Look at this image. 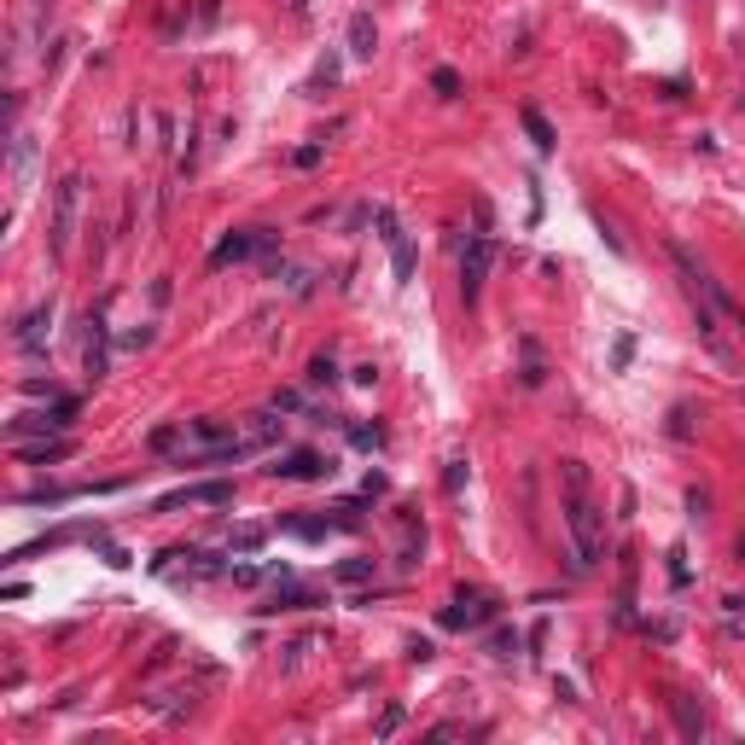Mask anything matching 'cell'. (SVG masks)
<instances>
[{"label": "cell", "mask_w": 745, "mask_h": 745, "mask_svg": "<svg viewBox=\"0 0 745 745\" xmlns=\"http://www.w3.org/2000/svg\"><path fill=\"white\" fill-rule=\"evenodd\" d=\"M565 530H571V542H576V553H583V565L594 571V565L606 559V513L588 501V489H583V495H565Z\"/></svg>", "instance_id": "1"}, {"label": "cell", "mask_w": 745, "mask_h": 745, "mask_svg": "<svg viewBox=\"0 0 745 745\" xmlns=\"http://www.w3.org/2000/svg\"><path fill=\"white\" fill-rule=\"evenodd\" d=\"M76 414H82V396H59V402H47L41 414H18L12 426H6V437H12V443H29V437H64V431L76 426Z\"/></svg>", "instance_id": "2"}, {"label": "cell", "mask_w": 745, "mask_h": 745, "mask_svg": "<svg viewBox=\"0 0 745 745\" xmlns=\"http://www.w3.org/2000/svg\"><path fill=\"white\" fill-rule=\"evenodd\" d=\"M495 617H501V600L484 594V588H454V600L437 611V624H443V629H460V635H466V629L495 624Z\"/></svg>", "instance_id": "3"}, {"label": "cell", "mask_w": 745, "mask_h": 745, "mask_svg": "<svg viewBox=\"0 0 745 745\" xmlns=\"http://www.w3.org/2000/svg\"><path fill=\"white\" fill-rule=\"evenodd\" d=\"M489 262H495V233H472V239L460 244V303H466V309L484 297Z\"/></svg>", "instance_id": "4"}, {"label": "cell", "mask_w": 745, "mask_h": 745, "mask_svg": "<svg viewBox=\"0 0 745 745\" xmlns=\"http://www.w3.org/2000/svg\"><path fill=\"white\" fill-rule=\"evenodd\" d=\"M274 244H280V233H274V228H239V233H228V239L210 251V269L251 262V257H274Z\"/></svg>", "instance_id": "5"}, {"label": "cell", "mask_w": 745, "mask_h": 745, "mask_svg": "<svg viewBox=\"0 0 745 745\" xmlns=\"http://www.w3.org/2000/svg\"><path fill=\"white\" fill-rule=\"evenodd\" d=\"M76 204H82V175L70 170L59 186H53V233H47L53 257H64V251H70V233H76Z\"/></svg>", "instance_id": "6"}, {"label": "cell", "mask_w": 745, "mask_h": 745, "mask_svg": "<svg viewBox=\"0 0 745 745\" xmlns=\"http://www.w3.org/2000/svg\"><path fill=\"white\" fill-rule=\"evenodd\" d=\"M332 472H338V466L315 449H286V454H274V466H269V477H286V484H320V477H332Z\"/></svg>", "instance_id": "7"}, {"label": "cell", "mask_w": 745, "mask_h": 745, "mask_svg": "<svg viewBox=\"0 0 745 745\" xmlns=\"http://www.w3.org/2000/svg\"><path fill=\"white\" fill-rule=\"evenodd\" d=\"M233 501V484L228 477H210V484H186L175 495H158V513H181V507H228Z\"/></svg>", "instance_id": "8"}, {"label": "cell", "mask_w": 745, "mask_h": 745, "mask_svg": "<svg viewBox=\"0 0 745 745\" xmlns=\"http://www.w3.org/2000/svg\"><path fill=\"white\" fill-rule=\"evenodd\" d=\"M315 606H327V594H320V588H309V583H292V576H286V583H274V594L257 606V617H280V611H315Z\"/></svg>", "instance_id": "9"}, {"label": "cell", "mask_w": 745, "mask_h": 745, "mask_svg": "<svg viewBox=\"0 0 745 745\" xmlns=\"http://www.w3.org/2000/svg\"><path fill=\"white\" fill-rule=\"evenodd\" d=\"M47 332H53V303H36L29 315H18L12 344H18L24 355H36V350H47Z\"/></svg>", "instance_id": "10"}, {"label": "cell", "mask_w": 745, "mask_h": 745, "mask_svg": "<svg viewBox=\"0 0 745 745\" xmlns=\"http://www.w3.org/2000/svg\"><path fill=\"white\" fill-rule=\"evenodd\" d=\"M12 454L24 466H59V460H70V454H76V443L70 437H41V443H12Z\"/></svg>", "instance_id": "11"}, {"label": "cell", "mask_w": 745, "mask_h": 745, "mask_svg": "<svg viewBox=\"0 0 745 745\" xmlns=\"http://www.w3.org/2000/svg\"><path fill=\"white\" fill-rule=\"evenodd\" d=\"M670 716H675V733H682V740H705V705H699V699H687V693H670Z\"/></svg>", "instance_id": "12"}, {"label": "cell", "mask_w": 745, "mask_h": 745, "mask_svg": "<svg viewBox=\"0 0 745 745\" xmlns=\"http://www.w3.org/2000/svg\"><path fill=\"white\" fill-rule=\"evenodd\" d=\"M670 262H675V274H682V286H687L693 297H705L710 286H716V280H710V274L693 262V251H687V244H675V239H670Z\"/></svg>", "instance_id": "13"}, {"label": "cell", "mask_w": 745, "mask_h": 745, "mask_svg": "<svg viewBox=\"0 0 745 745\" xmlns=\"http://www.w3.org/2000/svg\"><path fill=\"white\" fill-rule=\"evenodd\" d=\"M350 53H355V59H373V53H379V29H373V12H350Z\"/></svg>", "instance_id": "14"}, {"label": "cell", "mask_w": 745, "mask_h": 745, "mask_svg": "<svg viewBox=\"0 0 745 745\" xmlns=\"http://www.w3.org/2000/svg\"><path fill=\"white\" fill-rule=\"evenodd\" d=\"M274 530H286V536H297V542H327V518H303V513H280L274 518Z\"/></svg>", "instance_id": "15"}, {"label": "cell", "mask_w": 745, "mask_h": 745, "mask_svg": "<svg viewBox=\"0 0 745 745\" xmlns=\"http://www.w3.org/2000/svg\"><path fill=\"white\" fill-rule=\"evenodd\" d=\"M367 501H373V495H361V501H332L320 518H327L332 530H361L367 525Z\"/></svg>", "instance_id": "16"}, {"label": "cell", "mask_w": 745, "mask_h": 745, "mask_svg": "<svg viewBox=\"0 0 745 745\" xmlns=\"http://www.w3.org/2000/svg\"><path fill=\"white\" fill-rule=\"evenodd\" d=\"M518 355H525V367H518V385H525V391H536V385L548 379V361H542L536 338H518Z\"/></svg>", "instance_id": "17"}, {"label": "cell", "mask_w": 745, "mask_h": 745, "mask_svg": "<svg viewBox=\"0 0 745 745\" xmlns=\"http://www.w3.org/2000/svg\"><path fill=\"white\" fill-rule=\"evenodd\" d=\"M518 122H525V135L536 140V152H553V146H559V135H553V122L542 117L536 105H525V111H518Z\"/></svg>", "instance_id": "18"}, {"label": "cell", "mask_w": 745, "mask_h": 745, "mask_svg": "<svg viewBox=\"0 0 745 745\" xmlns=\"http://www.w3.org/2000/svg\"><path fill=\"white\" fill-rule=\"evenodd\" d=\"M338 76H344V59H338V53H327V59L315 64V76L303 82V94H309V99H320L327 87H338Z\"/></svg>", "instance_id": "19"}, {"label": "cell", "mask_w": 745, "mask_h": 745, "mask_svg": "<svg viewBox=\"0 0 745 745\" xmlns=\"http://www.w3.org/2000/svg\"><path fill=\"white\" fill-rule=\"evenodd\" d=\"M373 571H379V559H361V553H350V559H338V565H332V576H338V583H350V588L373 583Z\"/></svg>", "instance_id": "20"}, {"label": "cell", "mask_w": 745, "mask_h": 745, "mask_svg": "<svg viewBox=\"0 0 745 745\" xmlns=\"http://www.w3.org/2000/svg\"><path fill=\"white\" fill-rule=\"evenodd\" d=\"M269 274H274V280H286V292H292V297H309V292H315V274L297 269V262H269Z\"/></svg>", "instance_id": "21"}, {"label": "cell", "mask_w": 745, "mask_h": 745, "mask_svg": "<svg viewBox=\"0 0 745 745\" xmlns=\"http://www.w3.org/2000/svg\"><path fill=\"white\" fill-rule=\"evenodd\" d=\"M309 385H315V391H332V385L344 379L338 373V361H332V350H320V355H309V373H303Z\"/></svg>", "instance_id": "22"}, {"label": "cell", "mask_w": 745, "mask_h": 745, "mask_svg": "<svg viewBox=\"0 0 745 745\" xmlns=\"http://www.w3.org/2000/svg\"><path fill=\"white\" fill-rule=\"evenodd\" d=\"M414 239H408V233H402V239H396L391 244V274H396V286H408V280H414Z\"/></svg>", "instance_id": "23"}, {"label": "cell", "mask_w": 745, "mask_h": 745, "mask_svg": "<svg viewBox=\"0 0 745 745\" xmlns=\"http://www.w3.org/2000/svg\"><path fill=\"white\" fill-rule=\"evenodd\" d=\"M29 170H36V140L12 135V175H18V186H29Z\"/></svg>", "instance_id": "24"}, {"label": "cell", "mask_w": 745, "mask_h": 745, "mask_svg": "<svg viewBox=\"0 0 745 745\" xmlns=\"http://www.w3.org/2000/svg\"><path fill=\"white\" fill-rule=\"evenodd\" d=\"M181 443H186V419H175V426H158V431H152L146 449H152V454H170V449H181Z\"/></svg>", "instance_id": "25"}, {"label": "cell", "mask_w": 745, "mask_h": 745, "mask_svg": "<svg viewBox=\"0 0 745 745\" xmlns=\"http://www.w3.org/2000/svg\"><path fill=\"white\" fill-rule=\"evenodd\" d=\"M262 542H269V530H262V525H239V530L228 536V548H233V553H257Z\"/></svg>", "instance_id": "26"}, {"label": "cell", "mask_w": 745, "mask_h": 745, "mask_svg": "<svg viewBox=\"0 0 745 745\" xmlns=\"http://www.w3.org/2000/svg\"><path fill=\"white\" fill-rule=\"evenodd\" d=\"M484 647H489V658H513V652L525 647V635H518V629H495Z\"/></svg>", "instance_id": "27"}, {"label": "cell", "mask_w": 745, "mask_h": 745, "mask_svg": "<svg viewBox=\"0 0 745 745\" xmlns=\"http://www.w3.org/2000/svg\"><path fill=\"white\" fill-rule=\"evenodd\" d=\"M431 94H437V99H460V70L437 64V70H431Z\"/></svg>", "instance_id": "28"}, {"label": "cell", "mask_w": 745, "mask_h": 745, "mask_svg": "<svg viewBox=\"0 0 745 745\" xmlns=\"http://www.w3.org/2000/svg\"><path fill=\"white\" fill-rule=\"evenodd\" d=\"M466 477H472V466H466L460 454H454V460L443 466V495H460V489H466Z\"/></svg>", "instance_id": "29"}, {"label": "cell", "mask_w": 745, "mask_h": 745, "mask_svg": "<svg viewBox=\"0 0 745 745\" xmlns=\"http://www.w3.org/2000/svg\"><path fill=\"white\" fill-rule=\"evenodd\" d=\"M269 408H274V414H309L303 391H274V396H269Z\"/></svg>", "instance_id": "30"}, {"label": "cell", "mask_w": 745, "mask_h": 745, "mask_svg": "<svg viewBox=\"0 0 745 745\" xmlns=\"http://www.w3.org/2000/svg\"><path fill=\"white\" fill-rule=\"evenodd\" d=\"M355 449H385V426H344Z\"/></svg>", "instance_id": "31"}, {"label": "cell", "mask_w": 745, "mask_h": 745, "mask_svg": "<svg viewBox=\"0 0 745 745\" xmlns=\"http://www.w3.org/2000/svg\"><path fill=\"white\" fill-rule=\"evenodd\" d=\"M559 472H565V495H583V489H588V466L583 460H565Z\"/></svg>", "instance_id": "32"}, {"label": "cell", "mask_w": 745, "mask_h": 745, "mask_svg": "<svg viewBox=\"0 0 745 745\" xmlns=\"http://www.w3.org/2000/svg\"><path fill=\"white\" fill-rule=\"evenodd\" d=\"M18 391H24V396H47V402H59V396H64V391H59V379H36V373H29Z\"/></svg>", "instance_id": "33"}, {"label": "cell", "mask_w": 745, "mask_h": 745, "mask_svg": "<svg viewBox=\"0 0 745 745\" xmlns=\"http://www.w3.org/2000/svg\"><path fill=\"white\" fill-rule=\"evenodd\" d=\"M629 361H635V338H629V332H624V338L611 344V373H624Z\"/></svg>", "instance_id": "34"}, {"label": "cell", "mask_w": 745, "mask_h": 745, "mask_svg": "<svg viewBox=\"0 0 745 745\" xmlns=\"http://www.w3.org/2000/svg\"><path fill=\"white\" fill-rule=\"evenodd\" d=\"M670 583H675V588L693 583V571H687V553H682V548H670Z\"/></svg>", "instance_id": "35"}, {"label": "cell", "mask_w": 745, "mask_h": 745, "mask_svg": "<svg viewBox=\"0 0 745 745\" xmlns=\"http://www.w3.org/2000/svg\"><path fill=\"white\" fill-rule=\"evenodd\" d=\"M670 437H693V414H687V408H670Z\"/></svg>", "instance_id": "36"}, {"label": "cell", "mask_w": 745, "mask_h": 745, "mask_svg": "<svg viewBox=\"0 0 745 745\" xmlns=\"http://www.w3.org/2000/svg\"><path fill=\"white\" fill-rule=\"evenodd\" d=\"M396 728H402V705H385V716H379V728H373V733H379V740H391Z\"/></svg>", "instance_id": "37"}, {"label": "cell", "mask_w": 745, "mask_h": 745, "mask_svg": "<svg viewBox=\"0 0 745 745\" xmlns=\"http://www.w3.org/2000/svg\"><path fill=\"white\" fill-rule=\"evenodd\" d=\"M687 518H710V495H705V489H687Z\"/></svg>", "instance_id": "38"}, {"label": "cell", "mask_w": 745, "mask_h": 745, "mask_svg": "<svg viewBox=\"0 0 745 745\" xmlns=\"http://www.w3.org/2000/svg\"><path fill=\"white\" fill-rule=\"evenodd\" d=\"M94 548H99V559H105V565H117V571H122V565H128V553H122V548H117V542H105V536H99V542H94Z\"/></svg>", "instance_id": "39"}, {"label": "cell", "mask_w": 745, "mask_h": 745, "mask_svg": "<svg viewBox=\"0 0 745 745\" xmlns=\"http://www.w3.org/2000/svg\"><path fill=\"white\" fill-rule=\"evenodd\" d=\"M122 350H146V344H152V327H135V332H122Z\"/></svg>", "instance_id": "40"}, {"label": "cell", "mask_w": 745, "mask_h": 745, "mask_svg": "<svg viewBox=\"0 0 745 745\" xmlns=\"http://www.w3.org/2000/svg\"><path fill=\"white\" fill-rule=\"evenodd\" d=\"M472 228H477V233H489V228H495V210H489L484 198H477V204H472Z\"/></svg>", "instance_id": "41"}, {"label": "cell", "mask_w": 745, "mask_h": 745, "mask_svg": "<svg viewBox=\"0 0 745 745\" xmlns=\"http://www.w3.org/2000/svg\"><path fill=\"white\" fill-rule=\"evenodd\" d=\"M385 489H391V477H385V472H367V484H361V495H373V501H379Z\"/></svg>", "instance_id": "42"}, {"label": "cell", "mask_w": 745, "mask_h": 745, "mask_svg": "<svg viewBox=\"0 0 745 745\" xmlns=\"http://www.w3.org/2000/svg\"><path fill=\"white\" fill-rule=\"evenodd\" d=\"M437 652H431V641H408V664H431Z\"/></svg>", "instance_id": "43"}, {"label": "cell", "mask_w": 745, "mask_h": 745, "mask_svg": "<svg viewBox=\"0 0 745 745\" xmlns=\"http://www.w3.org/2000/svg\"><path fill=\"white\" fill-rule=\"evenodd\" d=\"M292 163H297V170H315V163H320V146H297Z\"/></svg>", "instance_id": "44"}, {"label": "cell", "mask_w": 745, "mask_h": 745, "mask_svg": "<svg viewBox=\"0 0 745 745\" xmlns=\"http://www.w3.org/2000/svg\"><path fill=\"white\" fill-rule=\"evenodd\" d=\"M216 18H221V0H198V24L210 29V24H216Z\"/></svg>", "instance_id": "45"}, {"label": "cell", "mask_w": 745, "mask_h": 745, "mask_svg": "<svg viewBox=\"0 0 745 745\" xmlns=\"http://www.w3.org/2000/svg\"><path fill=\"white\" fill-rule=\"evenodd\" d=\"M286 6H292V12H297V18H303V12H309V0H286Z\"/></svg>", "instance_id": "46"}, {"label": "cell", "mask_w": 745, "mask_h": 745, "mask_svg": "<svg viewBox=\"0 0 745 745\" xmlns=\"http://www.w3.org/2000/svg\"><path fill=\"white\" fill-rule=\"evenodd\" d=\"M733 553H740V559H745V530H740V542H733Z\"/></svg>", "instance_id": "47"}, {"label": "cell", "mask_w": 745, "mask_h": 745, "mask_svg": "<svg viewBox=\"0 0 745 745\" xmlns=\"http://www.w3.org/2000/svg\"><path fill=\"white\" fill-rule=\"evenodd\" d=\"M733 315H740V320H745V297H740V303H733Z\"/></svg>", "instance_id": "48"}]
</instances>
